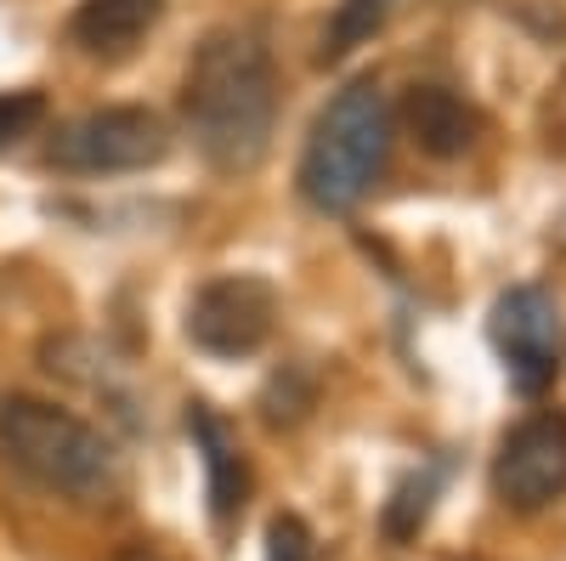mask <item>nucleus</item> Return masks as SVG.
Returning a JSON list of instances; mask_svg holds the SVG:
<instances>
[{"label": "nucleus", "mask_w": 566, "mask_h": 561, "mask_svg": "<svg viewBox=\"0 0 566 561\" xmlns=\"http://www.w3.org/2000/svg\"><path fill=\"white\" fill-rule=\"evenodd\" d=\"M266 561H317V539L301 517H272L266 528Z\"/></svg>", "instance_id": "nucleus-15"}, {"label": "nucleus", "mask_w": 566, "mask_h": 561, "mask_svg": "<svg viewBox=\"0 0 566 561\" xmlns=\"http://www.w3.org/2000/svg\"><path fill=\"white\" fill-rule=\"evenodd\" d=\"M386 159H391V103L380 80H352L312 120L301 170H295L301 199L317 216H346L374 194Z\"/></svg>", "instance_id": "nucleus-3"}, {"label": "nucleus", "mask_w": 566, "mask_h": 561, "mask_svg": "<svg viewBox=\"0 0 566 561\" xmlns=\"http://www.w3.org/2000/svg\"><path fill=\"white\" fill-rule=\"evenodd\" d=\"M181 125L205 154V165L227 176H244L272 154L277 69L261 29L227 23L193 45V63L181 80Z\"/></svg>", "instance_id": "nucleus-1"}, {"label": "nucleus", "mask_w": 566, "mask_h": 561, "mask_svg": "<svg viewBox=\"0 0 566 561\" xmlns=\"http://www.w3.org/2000/svg\"><path fill=\"white\" fill-rule=\"evenodd\" d=\"M40 357H45V368H52V374H63V381L108 397L125 426H136V397H130L125 381H119V363H114L97 341H91V335H52V341L40 346Z\"/></svg>", "instance_id": "nucleus-11"}, {"label": "nucleus", "mask_w": 566, "mask_h": 561, "mask_svg": "<svg viewBox=\"0 0 566 561\" xmlns=\"http://www.w3.org/2000/svg\"><path fill=\"white\" fill-rule=\"evenodd\" d=\"M493 494L510 510H544L566 494V414L538 408L504 437L493 459Z\"/></svg>", "instance_id": "nucleus-7"}, {"label": "nucleus", "mask_w": 566, "mask_h": 561, "mask_svg": "<svg viewBox=\"0 0 566 561\" xmlns=\"http://www.w3.org/2000/svg\"><path fill=\"white\" fill-rule=\"evenodd\" d=\"M555 136H566V74H560L555 97H549V143H555Z\"/></svg>", "instance_id": "nucleus-16"}, {"label": "nucleus", "mask_w": 566, "mask_h": 561, "mask_svg": "<svg viewBox=\"0 0 566 561\" xmlns=\"http://www.w3.org/2000/svg\"><path fill=\"white\" fill-rule=\"evenodd\" d=\"M431 499H437V477H408L397 488V499L386 505V533L391 539H413L424 528V517H431Z\"/></svg>", "instance_id": "nucleus-13"}, {"label": "nucleus", "mask_w": 566, "mask_h": 561, "mask_svg": "<svg viewBox=\"0 0 566 561\" xmlns=\"http://www.w3.org/2000/svg\"><path fill=\"white\" fill-rule=\"evenodd\" d=\"M397 7L402 0H340L335 7V18H328V29H323V63H340L346 52H357V45H368L374 34H380L391 18H397Z\"/></svg>", "instance_id": "nucleus-12"}, {"label": "nucleus", "mask_w": 566, "mask_h": 561, "mask_svg": "<svg viewBox=\"0 0 566 561\" xmlns=\"http://www.w3.org/2000/svg\"><path fill=\"white\" fill-rule=\"evenodd\" d=\"M493 346L515 392H544L560 368V307L538 284H515L493 307Z\"/></svg>", "instance_id": "nucleus-6"}, {"label": "nucleus", "mask_w": 566, "mask_h": 561, "mask_svg": "<svg viewBox=\"0 0 566 561\" xmlns=\"http://www.w3.org/2000/svg\"><path fill=\"white\" fill-rule=\"evenodd\" d=\"M402 125H408L413 143L437 159H459L464 148H476V136H482V114L448 85H413L402 97Z\"/></svg>", "instance_id": "nucleus-8"}, {"label": "nucleus", "mask_w": 566, "mask_h": 561, "mask_svg": "<svg viewBox=\"0 0 566 561\" xmlns=\"http://www.w3.org/2000/svg\"><path fill=\"white\" fill-rule=\"evenodd\" d=\"M165 18V0H80L69 23L74 45L91 58H119Z\"/></svg>", "instance_id": "nucleus-9"}, {"label": "nucleus", "mask_w": 566, "mask_h": 561, "mask_svg": "<svg viewBox=\"0 0 566 561\" xmlns=\"http://www.w3.org/2000/svg\"><path fill=\"white\" fill-rule=\"evenodd\" d=\"M40 120H45L40 91H0V148H18Z\"/></svg>", "instance_id": "nucleus-14"}, {"label": "nucleus", "mask_w": 566, "mask_h": 561, "mask_svg": "<svg viewBox=\"0 0 566 561\" xmlns=\"http://www.w3.org/2000/svg\"><path fill=\"white\" fill-rule=\"evenodd\" d=\"M277 290L255 272H221L205 278L187 301V341L210 357H250L272 341Z\"/></svg>", "instance_id": "nucleus-5"}, {"label": "nucleus", "mask_w": 566, "mask_h": 561, "mask_svg": "<svg viewBox=\"0 0 566 561\" xmlns=\"http://www.w3.org/2000/svg\"><path fill=\"white\" fill-rule=\"evenodd\" d=\"M187 432H193V443H199V454H205L216 522H232V517L244 510V494H250V471H244L239 448H232V432L210 414V403H193V408H187Z\"/></svg>", "instance_id": "nucleus-10"}, {"label": "nucleus", "mask_w": 566, "mask_h": 561, "mask_svg": "<svg viewBox=\"0 0 566 561\" xmlns=\"http://www.w3.org/2000/svg\"><path fill=\"white\" fill-rule=\"evenodd\" d=\"M170 154V131L154 108H91L69 120L45 159L52 170L69 176H125V170H148Z\"/></svg>", "instance_id": "nucleus-4"}, {"label": "nucleus", "mask_w": 566, "mask_h": 561, "mask_svg": "<svg viewBox=\"0 0 566 561\" xmlns=\"http://www.w3.org/2000/svg\"><path fill=\"white\" fill-rule=\"evenodd\" d=\"M0 454L34 488L57 494L80 510H108L125 494V465L114 443L74 408H57L29 392L0 397Z\"/></svg>", "instance_id": "nucleus-2"}]
</instances>
